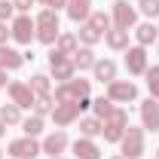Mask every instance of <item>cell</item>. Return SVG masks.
I'll list each match as a JSON object with an SVG mask.
<instances>
[{
  "mask_svg": "<svg viewBox=\"0 0 159 159\" xmlns=\"http://www.w3.org/2000/svg\"><path fill=\"white\" fill-rule=\"evenodd\" d=\"M156 52H159V43H156Z\"/></svg>",
  "mask_w": 159,
  "mask_h": 159,
  "instance_id": "44",
  "label": "cell"
},
{
  "mask_svg": "<svg viewBox=\"0 0 159 159\" xmlns=\"http://www.w3.org/2000/svg\"><path fill=\"white\" fill-rule=\"evenodd\" d=\"M70 58H74V67H77V70H92V67H95V61H98V58H95V52H92L89 46H80Z\"/></svg>",
  "mask_w": 159,
  "mask_h": 159,
  "instance_id": "21",
  "label": "cell"
},
{
  "mask_svg": "<svg viewBox=\"0 0 159 159\" xmlns=\"http://www.w3.org/2000/svg\"><path fill=\"white\" fill-rule=\"evenodd\" d=\"M12 6H16V12H31L34 0H12Z\"/></svg>",
  "mask_w": 159,
  "mask_h": 159,
  "instance_id": "35",
  "label": "cell"
},
{
  "mask_svg": "<svg viewBox=\"0 0 159 159\" xmlns=\"http://www.w3.org/2000/svg\"><path fill=\"white\" fill-rule=\"evenodd\" d=\"M46 6H49V9H55V12H58V9H67V0H49V3H46Z\"/></svg>",
  "mask_w": 159,
  "mask_h": 159,
  "instance_id": "36",
  "label": "cell"
},
{
  "mask_svg": "<svg viewBox=\"0 0 159 159\" xmlns=\"http://www.w3.org/2000/svg\"><path fill=\"white\" fill-rule=\"evenodd\" d=\"M52 159H67V156H52Z\"/></svg>",
  "mask_w": 159,
  "mask_h": 159,
  "instance_id": "40",
  "label": "cell"
},
{
  "mask_svg": "<svg viewBox=\"0 0 159 159\" xmlns=\"http://www.w3.org/2000/svg\"><path fill=\"white\" fill-rule=\"evenodd\" d=\"M0 119H3V122H6V125H21V107L19 104H12V101H9V104H0Z\"/></svg>",
  "mask_w": 159,
  "mask_h": 159,
  "instance_id": "27",
  "label": "cell"
},
{
  "mask_svg": "<svg viewBox=\"0 0 159 159\" xmlns=\"http://www.w3.org/2000/svg\"><path fill=\"white\" fill-rule=\"evenodd\" d=\"M6 153L9 156H16V159H34L37 153H43L40 150V141L37 138H16V141H9V147H6Z\"/></svg>",
  "mask_w": 159,
  "mask_h": 159,
  "instance_id": "9",
  "label": "cell"
},
{
  "mask_svg": "<svg viewBox=\"0 0 159 159\" xmlns=\"http://www.w3.org/2000/svg\"><path fill=\"white\" fill-rule=\"evenodd\" d=\"M34 25H37V40L43 43V46H55V40H58L61 28H58V12L55 9H40L37 19H34Z\"/></svg>",
  "mask_w": 159,
  "mask_h": 159,
  "instance_id": "1",
  "label": "cell"
},
{
  "mask_svg": "<svg viewBox=\"0 0 159 159\" xmlns=\"http://www.w3.org/2000/svg\"><path fill=\"white\" fill-rule=\"evenodd\" d=\"M141 129L144 132H159V101L156 98H147L141 101Z\"/></svg>",
  "mask_w": 159,
  "mask_h": 159,
  "instance_id": "14",
  "label": "cell"
},
{
  "mask_svg": "<svg viewBox=\"0 0 159 159\" xmlns=\"http://www.w3.org/2000/svg\"><path fill=\"white\" fill-rule=\"evenodd\" d=\"M147 89H150V98H156L159 101V64L156 67H147Z\"/></svg>",
  "mask_w": 159,
  "mask_h": 159,
  "instance_id": "31",
  "label": "cell"
},
{
  "mask_svg": "<svg viewBox=\"0 0 159 159\" xmlns=\"http://www.w3.org/2000/svg\"><path fill=\"white\" fill-rule=\"evenodd\" d=\"M9 40H12V31H9V25H6V21H0V46H6Z\"/></svg>",
  "mask_w": 159,
  "mask_h": 159,
  "instance_id": "34",
  "label": "cell"
},
{
  "mask_svg": "<svg viewBox=\"0 0 159 159\" xmlns=\"http://www.w3.org/2000/svg\"><path fill=\"white\" fill-rule=\"evenodd\" d=\"M135 40H138V46H153V43H159V28L153 25V21H144V25H135Z\"/></svg>",
  "mask_w": 159,
  "mask_h": 159,
  "instance_id": "18",
  "label": "cell"
},
{
  "mask_svg": "<svg viewBox=\"0 0 159 159\" xmlns=\"http://www.w3.org/2000/svg\"><path fill=\"white\" fill-rule=\"evenodd\" d=\"M101 122H104V129H101L104 141H107V144H119L122 135H125V129H129V113H125L122 107H113Z\"/></svg>",
  "mask_w": 159,
  "mask_h": 159,
  "instance_id": "2",
  "label": "cell"
},
{
  "mask_svg": "<svg viewBox=\"0 0 159 159\" xmlns=\"http://www.w3.org/2000/svg\"><path fill=\"white\" fill-rule=\"evenodd\" d=\"M104 95L113 101V104H129V101L138 98V86L132 80H113V83H107V92Z\"/></svg>",
  "mask_w": 159,
  "mask_h": 159,
  "instance_id": "8",
  "label": "cell"
},
{
  "mask_svg": "<svg viewBox=\"0 0 159 159\" xmlns=\"http://www.w3.org/2000/svg\"><path fill=\"white\" fill-rule=\"evenodd\" d=\"M119 156L125 159H141L144 156V129L141 125H129L125 135L119 141Z\"/></svg>",
  "mask_w": 159,
  "mask_h": 159,
  "instance_id": "4",
  "label": "cell"
},
{
  "mask_svg": "<svg viewBox=\"0 0 159 159\" xmlns=\"http://www.w3.org/2000/svg\"><path fill=\"white\" fill-rule=\"evenodd\" d=\"M70 150H74L77 159H101V150H98V144L92 138H77L70 144Z\"/></svg>",
  "mask_w": 159,
  "mask_h": 159,
  "instance_id": "16",
  "label": "cell"
},
{
  "mask_svg": "<svg viewBox=\"0 0 159 159\" xmlns=\"http://www.w3.org/2000/svg\"><path fill=\"white\" fill-rule=\"evenodd\" d=\"M21 132H25L28 138H40V135H43V116L31 113L28 119H21Z\"/></svg>",
  "mask_w": 159,
  "mask_h": 159,
  "instance_id": "28",
  "label": "cell"
},
{
  "mask_svg": "<svg viewBox=\"0 0 159 159\" xmlns=\"http://www.w3.org/2000/svg\"><path fill=\"white\" fill-rule=\"evenodd\" d=\"M92 16V0H67V19L83 25V21Z\"/></svg>",
  "mask_w": 159,
  "mask_h": 159,
  "instance_id": "19",
  "label": "cell"
},
{
  "mask_svg": "<svg viewBox=\"0 0 159 159\" xmlns=\"http://www.w3.org/2000/svg\"><path fill=\"white\" fill-rule=\"evenodd\" d=\"M9 31H12V40L21 43V46H31V40H37V25H34V19L28 12H19L9 21Z\"/></svg>",
  "mask_w": 159,
  "mask_h": 159,
  "instance_id": "5",
  "label": "cell"
},
{
  "mask_svg": "<svg viewBox=\"0 0 159 159\" xmlns=\"http://www.w3.org/2000/svg\"><path fill=\"white\" fill-rule=\"evenodd\" d=\"M67 147H70V141H67V132H64V129H58V132H52V135H46V138L40 141V150H43L49 159L61 156Z\"/></svg>",
  "mask_w": 159,
  "mask_h": 159,
  "instance_id": "12",
  "label": "cell"
},
{
  "mask_svg": "<svg viewBox=\"0 0 159 159\" xmlns=\"http://www.w3.org/2000/svg\"><path fill=\"white\" fill-rule=\"evenodd\" d=\"M156 28H159V25H156Z\"/></svg>",
  "mask_w": 159,
  "mask_h": 159,
  "instance_id": "45",
  "label": "cell"
},
{
  "mask_svg": "<svg viewBox=\"0 0 159 159\" xmlns=\"http://www.w3.org/2000/svg\"><path fill=\"white\" fill-rule=\"evenodd\" d=\"M147 49L144 46H129L125 49V70L132 74V77H141V74H147Z\"/></svg>",
  "mask_w": 159,
  "mask_h": 159,
  "instance_id": "10",
  "label": "cell"
},
{
  "mask_svg": "<svg viewBox=\"0 0 159 159\" xmlns=\"http://www.w3.org/2000/svg\"><path fill=\"white\" fill-rule=\"evenodd\" d=\"M86 21H89V25H92V28L98 31L101 37H104V34H107V31L113 28V19H110V12H104V9H95V12H92V16H89Z\"/></svg>",
  "mask_w": 159,
  "mask_h": 159,
  "instance_id": "22",
  "label": "cell"
},
{
  "mask_svg": "<svg viewBox=\"0 0 159 159\" xmlns=\"http://www.w3.org/2000/svg\"><path fill=\"white\" fill-rule=\"evenodd\" d=\"M49 74L58 80V83H67V80H74V74H77V67H74V58H70V55H61L58 49H52V52H49Z\"/></svg>",
  "mask_w": 159,
  "mask_h": 159,
  "instance_id": "7",
  "label": "cell"
},
{
  "mask_svg": "<svg viewBox=\"0 0 159 159\" xmlns=\"http://www.w3.org/2000/svg\"><path fill=\"white\" fill-rule=\"evenodd\" d=\"M28 86L34 89V95H37V98H43V95H52V80H49V74H34Z\"/></svg>",
  "mask_w": 159,
  "mask_h": 159,
  "instance_id": "26",
  "label": "cell"
},
{
  "mask_svg": "<svg viewBox=\"0 0 159 159\" xmlns=\"http://www.w3.org/2000/svg\"><path fill=\"white\" fill-rule=\"evenodd\" d=\"M113 107H116V104L107 98V95H101V98H95V101H92V110H95V116H98V119H104L107 113H110V110H113Z\"/></svg>",
  "mask_w": 159,
  "mask_h": 159,
  "instance_id": "30",
  "label": "cell"
},
{
  "mask_svg": "<svg viewBox=\"0 0 159 159\" xmlns=\"http://www.w3.org/2000/svg\"><path fill=\"white\" fill-rule=\"evenodd\" d=\"M110 19H113V28H122V31H132L138 25V9L129 3V0H116L110 6Z\"/></svg>",
  "mask_w": 159,
  "mask_h": 159,
  "instance_id": "6",
  "label": "cell"
},
{
  "mask_svg": "<svg viewBox=\"0 0 159 159\" xmlns=\"http://www.w3.org/2000/svg\"><path fill=\"white\" fill-rule=\"evenodd\" d=\"M21 64H25V52L12 49L9 43L0 46V70H19Z\"/></svg>",
  "mask_w": 159,
  "mask_h": 159,
  "instance_id": "15",
  "label": "cell"
},
{
  "mask_svg": "<svg viewBox=\"0 0 159 159\" xmlns=\"http://www.w3.org/2000/svg\"><path fill=\"white\" fill-rule=\"evenodd\" d=\"M16 19V6H12V0H0V21H9Z\"/></svg>",
  "mask_w": 159,
  "mask_h": 159,
  "instance_id": "33",
  "label": "cell"
},
{
  "mask_svg": "<svg viewBox=\"0 0 159 159\" xmlns=\"http://www.w3.org/2000/svg\"><path fill=\"white\" fill-rule=\"evenodd\" d=\"M6 92H9V101H12V104H19L21 110H25V107H34V101H37L34 89H31L28 83H21V80L9 83V86H6Z\"/></svg>",
  "mask_w": 159,
  "mask_h": 159,
  "instance_id": "11",
  "label": "cell"
},
{
  "mask_svg": "<svg viewBox=\"0 0 159 159\" xmlns=\"http://www.w3.org/2000/svg\"><path fill=\"white\" fill-rule=\"evenodd\" d=\"M55 49H58L61 55H74V52L80 49V40H77V34H70V31L58 34V40H55Z\"/></svg>",
  "mask_w": 159,
  "mask_h": 159,
  "instance_id": "25",
  "label": "cell"
},
{
  "mask_svg": "<svg viewBox=\"0 0 159 159\" xmlns=\"http://www.w3.org/2000/svg\"><path fill=\"white\" fill-rule=\"evenodd\" d=\"M80 113H83L80 101H70V104H55L49 116L55 119V125H61V129H64V125H70V122H80Z\"/></svg>",
  "mask_w": 159,
  "mask_h": 159,
  "instance_id": "13",
  "label": "cell"
},
{
  "mask_svg": "<svg viewBox=\"0 0 159 159\" xmlns=\"http://www.w3.org/2000/svg\"><path fill=\"white\" fill-rule=\"evenodd\" d=\"M92 89V80H67V83H58L55 86V104H70V101H80L89 95Z\"/></svg>",
  "mask_w": 159,
  "mask_h": 159,
  "instance_id": "3",
  "label": "cell"
},
{
  "mask_svg": "<svg viewBox=\"0 0 159 159\" xmlns=\"http://www.w3.org/2000/svg\"><path fill=\"white\" fill-rule=\"evenodd\" d=\"M138 12L147 19H159V0H138Z\"/></svg>",
  "mask_w": 159,
  "mask_h": 159,
  "instance_id": "32",
  "label": "cell"
},
{
  "mask_svg": "<svg viewBox=\"0 0 159 159\" xmlns=\"http://www.w3.org/2000/svg\"><path fill=\"white\" fill-rule=\"evenodd\" d=\"M153 159H159V150H156V156H153Z\"/></svg>",
  "mask_w": 159,
  "mask_h": 159,
  "instance_id": "41",
  "label": "cell"
},
{
  "mask_svg": "<svg viewBox=\"0 0 159 159\" xmlns=\"http://www.w3.org/2000/svg\"><path fill=\"white\" fill-rule=\"evenodd\" d=\"M104 43H107L113 52H125V49H129V31H122V28H110V31L104 34Z\"/></svg>",
  "mask_w": 159,
  "mask_h": 159,
  "instance_id": "20",
  "label": "cell"
},
{
  "mask_svg": "<svg viewBox=\"0 0 159 159\" xmlns=\"http://www.w3.org/2000/svg\"><path fill=\"white\" fill-rule=\"evenodd\" d=\"M77 40H80V46H89V49H92V46H95V43H101L104 37H101V34L89 25V21H83V25H80V31H77Z\"/></svg>",
  "mask_w": 159,
  "mask_h": 159,
  "instance_id": "24",
  "label": "cell"
},
{
  "mask_svg": "<svg viewBox=\"0 0 159 159\" xmlns=\"http://www.w3.org/2000/svg\"><path fill=\"white\" fill-rule=\"evenodd\" d=\"M52 107H55V98H52V95H43V98L34 101V113H37V116H43V119L52 113Z\"/></svg>",
  "mask_w": 159,
  "mask_h": 159,
  "instance_id": "29",
  "label": "cell"
},
{
  "mask_svg": "<svg viewBox=\"0 0 159 159\" xmlns=\"http://www.w3.org/2000/svg\"><path fill=\"white\" fill-rule=\"evenodd\" d=\"M113 159H125V156H113Z\"/></svg>",
  "mask_w": 159,
  "mask_h": 159,
  "instance_id": "42",
  "label": "cell"
},
{
  "mask_svg": "<svg viewBox=\"0 0 159 159\" xmlns=\"http://www.w3.org/2000/svg\"><path fill=\"white\" fill-rule=\"evenodd\" d=\"M3 135H6V122L0 119V138H3Z\"/></svg>",
  "mask_w": 159,
  "mask_h": 159,
  "instance_id": "38",
  "label": "cell"
},
{
  "mask_svg": "<svg viewBox=\"0 0 159 159\" xmlns=\"http://www.w3.org/2000/svg\"><path fill=\"white\" fill-rule=\"evenodd\" d=\"M92 77L98 80V83H113L116 80V61H110V58H98L95 61V67H92Z\"/></svg>",
  "mask_w": 159,
  "mask_h": 159,
  "instance_id": "17",
  "label": "cell"
},
{
  "mask_svg": "<svg viewBox=\"0 0 159 159\" xmlns=\"http://www.w3.org/2000/svg\"><path fill=\"white\" fill-rule=\"evenodd\" d=\"M34 3H40V6H46V3H49V0H34Z\"/></svg>",
  "mask_w": 159,
  "mask_h": 159,
  "instance_id": "39",
  "label": "cell"
},
{
  "mask_svg": "<svg viewBox=\"0 0 159 159\" xmlns=\"http://www.w3.org/2000/svg\"><path fill=\"white\" fill-rule=\"evenodd\" d=\"M101 129H104V122H101L98 116H86V119H80V138H98L101 135Z\"/></svg>",
  "mask_w": 159,
  "mask_h": 159,
  "instance_id": "23",
  "label": "cell"
},
{
  "mask_svg": "<svg viewBox=\"0 0 159 159\" xmlns=\"http://www.w3.org/2000/svg\"><path fill=\"white\" fill-rule=\"evenodd\" d=\"M0 159H3V150H0Z\"/></svg>",
  "mask_w": 159,
  "mask_h": 159,
  "instance_id": "43",
  "label": "cell"
},
{
  "mask_svg": "<svg viewBox=\"0 0 159 159\" xmlns=\"http://www.w3.org/2000/svg\"><path fill=\"white\" fill-rule=\"evenodd\" d=\"M9 83H6V70H0V89H6Z\"/></svg>",
  "mask_w": 159,
  "mask_h": 159,
  "instance_id": "37",
  "label": "cell"
}]
</instances>
